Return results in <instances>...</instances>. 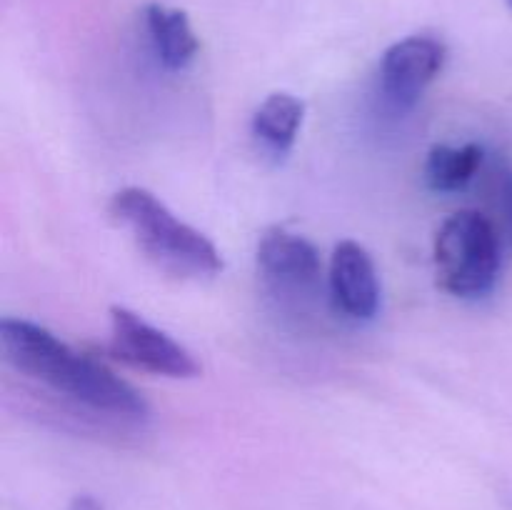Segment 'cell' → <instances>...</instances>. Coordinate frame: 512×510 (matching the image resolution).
<instances>
[{"instance_id":"cell-1","label":"cell","mask_w":512,"mask_h":510,"mask_svg":"<svg viewBox=\"0 0 512 510\" xmlns=\"http://www.w3.org/2000/svg\"><path fill=\"white\" fill-rule=\"evenodd\" d=\"M5 360L20 373L50 385L58 393L115 418L140 420L148 415L143 395L93 355L78 353L68 343L30 320L5 318L0 323Z\"/></svg>"},{"instance_id":"cell-2","label":"cell","mask_w":512,"mask_h":510,"mask_svg":"<svg viewBox=\"0 0 512 510\" xmlns=\"http://www.w3.org/2000/svg\"><path fill=\"white\" fill-rule=\"evenodd\" d=\"M110 215L130 230L140 253L175 278H213L223 270L218 248L200 230L175 218L150 190L123 188L110 200Z\"/></svg>"},{"instance_id":"cell-3","label":"cell","mask_w":512,"mask_h":510,"mask_svg":"<svg viewBox=\"0 0 512 510\" xmlns=\"http://www.w3.org/2000/svg\"><path fill=\"white\" fill-rule=\"evenodd\" d=\"M435 273L455 298L478 300L493 293L500 275V238L478 210H458L435 235Z\"/></svg>"},{"instance_id":"cell-4","label":"cell","mask_w":512,"mask_h":510,"mask_svg":"<svg viewBox=\"0 0 512 510\" xmlns=\"http://www.w3.org/2000/svg\"><path fill=\"white\" fill-rule=\"evenodd\" d=\"M110 353L130 368L165 378H195L200 365L168 333L128 308H110Z\"/></svg>"},{"instance_id":"cell-5","label":"cell","mask_w":512,"mask_h":510,"mask_svg":"<svg viewBox=\"0 0 512 510\" xmlns=\"http://www.w3.org/2000/svg\"><path fill=\"white\" fill-rule=\"evenodd\" d=\"M448 48L428 33L408 35L390 45L380 60V93L393 110H408L443 70Z\"/></svg>"},{"instance_id":"cell-6","label":"cell","mask_w":512,"mask_h":510,"mask_svg":"<svg viewBox=\"0 0 512 510\" xmlns=\"http://www.w3.org/2000/svg\"><path fill=\"white\" fill-rule=\"evenodd\" d=\"M330 298L350 320H373L380 310V280L368 250L355 240L335 245L330 258Z\"/></svg>"},{"instance_id":"cell-7","label":"cell","mask_w":512,"mask_h":510,"mask_svg":"<svg viewBox=\"0 0 512 510\" xmlns=\"http://www.w3.org/2000/svg\"><path fill=\"white\" fill-rule=\"evenodd\" d=\"M258 268L273 288L308 290L320 280L323 263L308 238L285 228H270L258 243Z\"/></svg>"},{"instance_id":"cell-8","label":"cell","mask_w":512,"mask_h":510,"mask_svg":"<svg viewBox=\"0 0 512 510\" xmlns=\"http://www.w3.org/2000/svg\"><path fill=\"white\" fill-rule=\"evenodd\" d=\"M143 15L148 38L160 63L168 70L188 68L200 48L188 13L178 8H168L163 3H150Z\"/></svg>"},{"instance_id":"cell-9","label":"cell","mask_w":512,"mask_h":510,"mask_svg":"<svg viewBox=\"0 0 512 510\" xmlns=\"http://www.w3.org/2000/svg\"><path fill=\"white\" fill-rule=\"evenodd\" d=\"M303 118V100L290 93H273L255 110L253 135L275 155H285L295 145Z\"/></svg>"},{"instance_id":"cell-10","label":"cell","mask_w":512,"mask_h":510,"mask_svg":"<svg viewBox=\"0 0 512 510\" xmlns=\"http://www.w3.org/2000/svg\"><path fill=\"white\" fill-rule=\"evenodd\" d=\"M483 165V148L475 143L468 145H435L425 160V183L435 193H458L468 188L478 168Z\"/></svg>"},{"instance_id":"cell-11","label":"cell","mask_w":512,"mask_h":510,"mask_svg":"<svg viewBox=\"0 0 512 510\" xmlns=\"http://www.w3.org/2000/svg\"><path fill=\"white\" fill-rule=\"evenodd\" d=\"M495 195H498V208L503 213L505 230H508L512 240V168L510 165H500L495 173Z\"/></svg>"},{"instance_id":"cell-12","label":"cell","mask_w":512,"mask_h":510,"mask_svg":"<svg viewBox=\"0 0 512 510\" xmlns=\"http://www.w3.org/2000/svg\"><path fill=\"white\" fill-rule=\"evenodd\" d=\"M68 510H103V505H100L93 495H78V498L70 503Z\"/></svg>"},{"instance_id":"cell-13","label":"cell","mask_w":512,"mask_h":510,"mask_svg":"<svg viewBox=\"0 0 512 510\" xmlns=\"http://www.w3.org/2000/svg\"><path fill=\"white\" fill-rule=\"evenodd\" d=\"M505 3H508V5H510V10H512V0H505Z\"/></svg>"}]
</instances>
